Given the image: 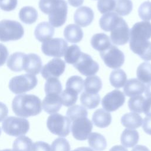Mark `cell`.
Here are the masks:
<instances>
[{
    "label": "cell",
    "instance_id": "cell-1",
    "mask_svg": "<svg viewBox=\"0 0 151 151\" xmlns=\"http://www.w3.org/2000/svg\"><path fill=\"white\" fill-rule=\"evenodd\" d=\"M12 108L17 116L25 118L36 116L42 111L41 100L33 94L16 96L13 99Z\"/></svg>",
    "mask_w": 151,
    "mask_h": 151
},
{
    "label": "cell",
    "instance_id": "cell-2",
    "mask_svg": "<svg viewBox=\"0 0 151 151\" xmlns=\"http://www.w3.org/2000/svg\"><path fill=\"white\" fill-rule=\"evenodd\" d=\"M39 8L48 15L50 24L54 27H61L67 19L68 6L65 0H40Z\"/></svg>",
    "mask_w": 151,
    "mask_h": 151
},
{
    "label": "cell",
    "instance_id": "cell-3",
    "mask_svg": "<svg viewBox=\"0 0 151 151\" xmlns=\"http://www.w3.org/2000/svg\"><path fill=\"white\" fill-rule=\"evenodd\" d=\"M151 38V22L140 21L133 25L130 30V48L143 44Z\"/></svg>",
    "mask_w": 151,
    "mask_h": 151
},
{
    "label": "cell",
    "instance_id": "cell-4",
    "mask_svg": "<svg viewBox=\"0 0 151 151\" xmlns=\"http://www.w3.org/2000/svg\"><path fill=\"white\" fill-rule=\"evenodd\" d=\"M24 34L22 25L13 20L3 19L0 21V41L7 42L21 39Z\"/></svg>",
    "mask_w": 151,
    "mask_h": 151
},
{
    "label": "cell",
    "instance_id": "cell-5",
    "mask_svg": "<svg viewBox=\"0 0 151 151\" xmlns=\"http://www.w3.org/2000/svg\"><path fill=\"white\" fill-rule=\"evenodd\" d=\"M2 128L9 136L19 137L25 134L29 129L28 120L24 117L10 116L3 121Z\"/></svg>",
    "mask_w": 151,
    "mask_h": 151
},
{
    "label": "cell",
    "instance_id": "cell-6",
    "mask_svg": "<svg viewBox=\"0 0 151 151\" xmlns=\"http://www.w3.org/2000/svg\"><path fill=\"white\" fill-rule=\"evenodd\" d=\"M38 80L35 76L31 74H22L12 78L9 83V90L16 94L25 93L35 88Z\"/></svg>",
    "mask_w": 151,
    "mask_h": 151
},
{
    "label": "cell",
    "instance_id": "cell-7",
    "mask_svg": "<svg viewBox=\"0 0 151 151\" xmlns=\"http://www.w3.org/2000/svg\"><path fill=\"white\" fill-rule=\"evenodd\" d=\"M47 126L52 133L60 137H65L70 132L71 121L67 117L56 113L48 117Z\"/></svg>",
    "mask_w": 151,
    "mask_h": 151
},
{
    "label": "cell",
    "instance_id": "cell-8",
    "mask_svg": "<svg viewBox=\"0 0 151 151\" xmlns=\"http://www.w3.org/2000/svg\"><path fill=\"white\" fill-rule=\"evenodd\" d=\"M67 48V42L60 38L49 39L41 45L42 51L45 55L58 58L64 55Z\"/></svg>",
    "mask_w": 151,
    "mask_h": 151
},
{
    "label": "cell",
    "instance_id": "cell-9",
    "mask_svg": "<svg viewBox=\"0 0 151 151\" xmlns=\"http://www.w3.org/2000/svg\"><path fill=\"white\" fill-rule=\"evenodd\" d=\"M100 55L105 64L109 68L116 69L121 67L124 62L123 52L115 45L100 52Z\"/></svg>",
    "mask_w": 151,
    "mask_h": 151
},
{
    "label": "cell",
    "instance_id": "cell-10",
    "mask_svg": "<svg viewBox=\"0 0 151 151\" xmlns=\"http://www.w3.org/2000/svg\"><path fill=\"white\" fill-rule=\"evenodd\" d=\"M93 129V123L87 117H81L73 121L71 131L73 137L78 140H85Z\"/></svg>",
    "mask_w": 151,
    "mask_h": 151
},
{
    "label": "cell",
    "instance_id": "cell-11",
    "mask_svg": "<svg viewBox=\"0 0 151 151\" xmlns=\"http://www.w3.org/2000/svg\"><path fill=\"white\" fill-rule=\"evenodd\" d=\"M73 66L85 76H91L97 73L99 70V64L93 60L92 57L84 52H81L77 61Z\"/></svg>",
    "mask_w": 151,
    "mask_h": 151
},
{
    "label": "cell",
    "instance_id": "cell-12",
    "mask_svg": "<svg viewBox=\"0 0 151 151\" xmlns=\"http://www.w3.org/2000/svg\"><path fill=\"white\" fill-rule=\"evenodd\" d=\"M124 94L119 90L108 93L101 100V105L107 111H114L122 106L125 102Z\"/></svg>",
    "mask_w": 151,
    "mask_h": 151
},
{
    "label": "cell",
    "instance_id": "cell-13",
    "mask_svg": "<svg viewBox=\"0 0 151 151\" xmlns=\"http://www.w3.org/2000/svg\"><path fill=\"white\" fill-rule=\"evenodd\" d=\"M130 30L127 24L122 18L111 31L110 40L116 45H124L129 40Z\"/></svg>",
    "mask_w": 151,
    "mask_h": 151
},
{
    "label": "cell",
    "instance_id": "cell-14",
    "mask_svg": "<svg viewBox=\"0 0 151 151\" xmlns=\"http://www.w3.org/2000/svg\"><path fill=\"white\" fill-rule=\"evenodd\" d=\"M65 68V62L59 58H55L42 68L41 75L46 80L50 78H58L63 74Z\"/></svg>",
    "mask_w": 151,
    "mask_h": 151
},
{
    "label": "cell",
    "instance_id": "cell-15",
    "mask_svg": "<svg viewBox=\"0 0 151 151\" xmlns=\"http://www.w3.org/2000/svg\"><path fill=\"white\" fill-rule=\"evenodd\" d=\"M93 19V11L86 6L79 7L76 11L74 15V20L76 24L83 27H86L90 25Z\"/></svg>",
    "mask_w": 151,
    "mask_h": 151
},
{
    "label": "cell",
    "instance_id": "cell-16",
    "mask_svg": "<svg viewBox=\"0 0 151 151\" xmlns=\"http://www.w3.org/2000/svg\"><path fill=\"white\" fill-rule=\"evenodd\" d=\"M42 68V61L39 55L34 53L25 55L23 70L31 74L36 75L40 73Z\"/></svg>",
    "mask_w": 151,
    "mask_h": 151
},
{
    "label": "cell",
    "instance_id": "cell-17",
    "mask_svg": "<svg viewBox=\"0 0 151 151\" xmlns=\"http://www.w3.org/2000/svg\"><path fill=\"white\" fill-rule=\"evenodd\" d=\"M43 110L48 114H54L58 112L61 107L62 102L60 95L50 94L46 96L41 103Z\"/></svg>",
    "mask_w": 151,
    "mask_h": 151
},
{
    "label": "cell",
    "instance_id": "cell-18",
    "mask_svg": "<svg viewBox=\"0 0 151 151\" xmlns=\"http://www.w3.org/2000/svg\"><path fill=\"white\" fill-rule=\"evenodd\" d=\"M145 90V85L137 78H131L125 83L123 91L126 96L134 97L141 95Z\"/></svg>",
    "mask_w": 151,
    "mask_h": 151
},
{
    "label": "cell",
    "instance_id": "cell-19",
    "mask_svg": "<svg viewBox=\"0 0 151 151\" xmlns=\"http://www.w3.org/2000/svg\"><path fill=\"white\" fill-rule=\"evenodd\" d=\"M54 27L47 22H42L38 24L34 31L36 39L40 42H44L51 39L54 35Z\"/></svg>",
    "mask_w": 151,
    "mask_h": 151
},
{
    "label": "cell",
    "instance_id": "cell-20",
    "mask_svg": "<svg viewBox=\"0 0 151 151\" xmlns=\"http://www.w3.org/2000/svg\"><path fill=\"white\" fill-rule=\"evenodd\" d=\"M122 18L116 12H109L103 15L99 20L100 28L104 31H111Z\"/></svg>",
    "mask_w": 151,
    "mask_h": 151
},
{
    "label": "cell",
    "instance_id": "cell-21",
    "mask_svg": "<svg viewBox=\"0 0 151 151\" xmlns=\"http://www.w3.org/2000/svg\"><path fill=\"white\" fill-rule=\"evenodd\" d=\"M65 39L71 43L79 42L83 37V31L81 28L76 24H69L64 30Z\"/></svg>",
    "mask_w": 151,
    "mask_h": 151
},
{
    "label": "cell",
    "instance_id": "cell-22",
    "mask_svg": "<svg viewBox=\"0 0 151 151\" xmlns=\"http://www.w3.org/2000/svg\"><path fill=\"white\" fill-rule=\"evenodd\" d=\"M90 42L92 47L100 52L107 50L112 45L110 38L104 33L94 34L91 37Z\"/></svg>",
    "mask_w": 151,
    "mask_h": 151
},
{
    "label": "cell",
    "instance_id": "cell-23",
    "mask_svg": "<svg viewBox=\"0 0 151 151\" xmlns=\"http://www.w3.org/2000/svg\"><path fill=\"white\" fill-rule=\"evenodd\" d=\"M92 122L98 127H107L111 122V116L104 109H99L94 112L92 116Z\"/></svg>",
    "mask_w": 151,
    "mask_h": 151
},
{
    "label": "cell",
    "instance_id": "cell-24",
    "mask_svg": "<svg viewBox=\"0 0 151 151\" xmlns=\"http://www.w3.org/2000/svg\"><path fill=\"white\" fill-rule=\"evenodd\" d=\"M139 134L134 129H126L121 134L120 141L122 145L125 147H132L138 142Z\"/></svg>",
    "mask_w": 151,
    "mask_h": 151
},
{
    "label": "cell",
    "instance_id": "cell-25",
    "mask_svg": "<svg viewBox=\"0 0 151 151\" xmlns=\"http://www.w3.org/2000/svg\"><path fill=\"white\" fill-rule=\"evenodd\" d=\"M142 117L136 113H126L121 118L122 124L129 129H137L142 125Z\"/></svg>",
    "mask_w": 151,
    "mask_h": 151
},
{
    "label": "cell",
    "instance_id": "cell-26",
    "mask_svg": "<svg viewBox=\"0 0 151 151\" xmlns=\"http://www.w3.org/2000/svg\"><path fill=\"white\" fill-rule=\"evenodd\" d=\"M25 54L21 52H16L11 54L7 61L8 67L12 71L19 72L23 70Z\"/></svg>",
    "mask_w": 151,
    "mask_h": 151
},
{
    "label": "cell",
    "instance_id": "cell-27",
    "mask_svg": "<svg viewBox=\"0 0 151 151\" xmlns=\"http://www.w3.org/2000/svg\"><path fill=\"white\" fill-rule=\"evenodd\" d=\"M80 101L84 107L93 109L99 106L100 97L98 93H90L84 91L80 96Z\"/></svg>",
    "mask_w": 151,
    "mask_h": 151
},
{
    "label": "cell",
    "instance_id": "cell-28",
    "mask_svg": "<svg viewBox=\"0 0 151 151\" xmlns=\"http://www.w3.org/2000/svg\"><path fill=\"white\" fill-rule=\"evenodd\" d=\"M88 142L91 149L96 151H103L107 146V142L105 137L97 132L90 133L88 137Z\"/></svg>",
    "mask_w": 151,
    "mask_h": 151
},
{
    "label": "cell",
    "instance_id": "cell-29",
    "mask_svg": "<svg viewBox=\"0 0 151 151\" xmlns=\"http://www.w3.org/2000/svg\"><path fill=\"white\" fill-rule=\"evenodd\" d=\"M19 18L22 22L26 24H32L37 21L38 18V12L37 10L32 6H24L19 11Z\"/></svg>",
    "mask_w": 151,
    "mask_h": 151
},
{
    "label": "cell",
    "instance_id": "cell-30",
    "mask_svg": "<svg viewBox=\"0 0 151 151\" xmlns=\"http://www.w3.org/2000/svg\"><path fill=\"white\" fill-rule=\"evenodd\" d=\"M85 91L90 93H98L102 87V81L97 76L87 77L84 81Z\"/></svg>",
    "mask_w": 151,
    "mask_h": 151
},
{
    "label": "cell",
    "instance_id": "cell-31",
    "mask_svg": "<svg viewBox=\"0 0 151 151\" xmlns=\"http://www.w3.org/2000/svg\"><path fill=\"white\" fill-rule=\"evenodd\" d=\"M109 80L112 86L117 88H121L126 83L127 75L122 69H116L111 72Z\"/></svg>",
    "mask_w": 151,
    "mask_h": 151
},
{
    "label": "cell",
    "instance_id": "cell-32",
    "mask_svg": "<svg viewBox=\"0 0 151 151\" xmlns=\"http://www.w3.org/2000/svg\"><path fill=\"white\" fill-rule=\"evenodd\" d=\"M136 74L138 80L143 84L151 82V64L147 62L141 63L137 68Z\"/></svg>",
    "mask_w": 151,
    "mask_h": 151
},
{
    "label": "cell",
    "instance_id": "cell-33",
    "mask_svg": "<svg viewBox=\"0 0 151 151\" xmlns=\"http://www.w3.org/2000/svg\"><path fill=\"white\" fill-rule=\"evenodd\" d=\"M32 141L27 136L18 137L13 143V151H32Z\"/></svg>",
    "mask_w": 151,
    "mask_h": 151
},
{
    "label": "cell",
    "instance_id": "cell-34",
    "mask_svg": "<svg viewBox=\"0 0 151 151\" xmlns=\"http://www.w3.org/2000/svg\"><path fill=\"white\" fill-rule=\"evenodd\" d=\"M130 50L136 54L139 55L145 61L151 60V42L148 41L146 42L130 48Z\"/></svg>",
    "mask_w": 151,
    "mask_h": 151
},
{
    "label": "cell",
    "instance_id": "cell-35",
    "mask_svg": "<svg viewBox=\"0 0 151 151\" xmlns=\"http://www.w3.org/2000/svg\"><path fill=\"white\" fill-rule=\"evenodd\" d=\"M44 90L46 94H54L60 95L62 92V85L57 78H50L46 81Z\"/></svg>",
    "mask_w": 151,
    "mask_h": 151
},
{
    "label": "cell",
    "instance_id": "cell-36",
    "mask_svg": "<svg viewBox=\"0 0 151 151\" xmlns=\"http://www.w3.org/2000/svg\"><path fill=\"white\" fill-rule=\"evenodd\" d=\"M80 47L77 45H71L68 47L64 54V59L67 63L70 64H75L78 60L81 54Z\"/></svg>",
    "mask_w": 151,
    "mask_h": 151
},
{
    "label": "cell",
    "instance_id": "cell-37",
    "mask_svg": "<svg viewBox=\"0 0 151 151\" xmlns=\"http://www.w3.org/2000/svg\"><path fill=\"white\" fill-rule=\"evenodd\" d=\"M66 115L70 121L73 122L78 118L87 117L88 116V112L83 106L74 105L68 109Z\"/></svg>",
    "mask_w": 151,
    "mask_h": 151
},
{
    "label": "cell",
    "instance_id": "cell-38",
    "mask_svg": "<svg viewBox=\"0 0 151 151\" xmlns=\"http://www.w3.org/2000/svg\"><path fill=\"white\" fill-rule=\"evenodd\" d=\"M60 96L62 104L66 107L74 105L78 99V93L70 88H65L61 92Z\"/></svg>",
    "mask_w": 151,
    "mask_h": 151
},
{
    "label": "cell",
    "instance_id": "cell-39",
    "mask_svg": "<svg viewBox=\"0 0 151 151\" xmlns=\"http://www.w3.org/2000/svg\"><path fill=\"white\" fill-rule=\"evenodd\" d=\"M114 11L121 16L129 15L133 9V3L131 0H115Z\"/></svg>",
    "mask_w": 151,
    "mask_h": 151
},
{
    "label": "cell",
    "instance_id": "cell-40",
    "mask_svg": "<svg viewBox=\"0 0 151 151\" xmlns=\"http://www.w3.org/2000/svg\"><path fill=\"white\" fill-rule=\"evenodd\" d=\"M145 99L141 95L132 97L128 101L129 110L133 113H143V108Z\"/></svg>",
    "mask_w": 151,
    "mask_h": 151
},
{
    "label": "cell",
    "instance_id": "cell-41",
    "mask_svg": "<svg viewBox=\"0 0 151 151\" xmlns=\"http://www.w3.org/2000/svg\"><path fill=\"white\" fill-rule=\"evenodd\" d=\"M65 86L66 88L71 89L79 94L83 89L84 81L80 76H73L68 78Z\"/></svg>",
    "mask_w": 151,
    "mask_h": 151
},
{
    "label": "cell",
    "instance_id": "cell-42",
    "mask_svg": "<svg viewBox=\"0 0 151 151\" xmlns=\"http://www.w3.org/2000/svg\"><path fill=\"white\" fill-rule=\"evenodd\" d=\"M51 151H70V143L64 137L57 138L51 144Z\"/></svg>",
    "mask_w": 151,
    "mask_h": 151
},
{
    "label": "cell",
    "instance_id": "cell-43",
    "mask_svg": "<svg viewBox=\"0 0 151 151\" xmlns=\"http://www.w3.org/2000/svg\"><path fill=\"white\" fill-rule=\"evenodd\" d=\"M138 14L143 21L151 20V2L145 1L143 2L138 9Z\"/></svg>",
    "mask_w": 151,
    "mask_h": 151
},
{
    "label": "cell",
    "instance_id": "cell-44",
    "mask_svg": "<svg viewBox=\"0 0 151 151\" xmlns=\"http://www.w3.org/2000/svg\"><path fill=\"white\" fill-rule=\"evenodd\" d=\"M115 6V0H99L97 2V8L101 14L111 12L114 10Z\"/></svg>",
    "mask_w": 151,
    "mask_h": 151
},
{
    "label": "cell",
    "instance_id": "cell-45",
    "mask_svg": "<svg viewBox=\"0 0 151 151\" xmlns=\"http://www.w3.org/2000/svg\"><path fill=\"white\" fill-rule=\"evenodd\" d=\"M18 0H0V8L5 11H11L15 9Z\"/></svg>",
    "mask_w": 151,
    "mask_h": 151
},
{
    "label": "cell",
    "instance_id": "cell-46",
    "mask_svg": "<svg viewBox=\"0 0 151 151\" xmlns=\"http://www.w3.org/2000/svg\"><path fill=\"white\" fill-rule=\"evenodd\" d=\"M32 151H51V146L44 142H36L32 145Z\"/></svg>",
    "mask_w": 151,
    "mask_h": 151
},
{
    "label": "cell",
    "instance_id": "cell-47",
    "mask_svg": "<svg viewBox=\"0 0 151 151\" xmlns=\"http://www.w3.org/2000/svg\"><path fill=\"white\" fill-rule=\"evenodd\" d=\"M8 56L7 48L2 44H0V66L3 65Z\"/></svg>",
    "mask_w": 151,
    "mask_h": 151
},
{
    "label": "cell",
    "instance_id": "cell-48",
    "mask_svg": "<svg viewBox=\"0 0 151 151\" xmlns=\"http://www.w3.org/2000/svg\"><path fill=\"white\" fill-rule=\"evenodd\" d=\"M142 124V128L144 132L151 135V116L145 117L143 120Z\"/></svg>",
    "mask_w": 151,
    "mask_h": 151
},
{
    "label": "cell",
    "instance_id": "cell-49",
    "mask_svg": "<svg viewBox=\"0 0 151 151\" xmlns=\"http://www.w3.org/2000/svg\"><path fill=\"white\" fill-rule=\"evenodd\" d=\"M143 113L147 116H151V98L145 99L143 108Z\"/></svg>",
    "mask_w": 151,
    "mask_h": 151
},
{
    "label": "cell",
    "instance_id": "cell-50",
    "mask_svg": "<svg viewBox=\"0 0 151 151\" xmlns=\"http://www.w3.org/2000/svg\"><path fill=\"white\" fill-rule=\"evenodd\" d=\"M8 113V109L7 106L4 103L0 102V122L6 119Z\"/></svg>",
    "mask_w": 151,
    "mask_h": 151
},
{
    "label": "cell",
    "instance_id": "cell-51",
    "mask_svg": "<svg viewBox=\"0 0 151 151\" xmlns=\"http://www.w3.org/2000/svg\"><path fill=\"white\" fill-rule=\"evenodd\" d=\"M68 2L73 7H78L83 4L84 0H68Z\"/></svg>",
    "mask_w": 151,
    "mask_h": 151
},
{
    "label": "cell",
    "instance_id": "cell-52",
    "mask_svg": "<svg viewBox=\"0 0 151 151\" xmlns=\"http://www.w3.org/2000/svg\"><path fill=\"white\" fill-rule=\"evenodd\" d=\"M145 96L147 98H151V82L147 83L145 86Z\"/></svg>",
    "mask_w": 151,
    "mask_h": 151
},
{
    "label": "cell",
    "instance_id": "cell-53",
    "mask_svg": "<svg viewBox=\"0 0 151 151\" xmlns=\"http://www.w3.org/2000/svg\"><path fill=\"white\" fill-rule=\"evenodd\" d=\"M131 151H150L149 149L143 145H137L135 146Z\"/></svg>",
    "mask_w": 151,
    "mask_h": 151
},
{
    "label": "cell",
    "instance_id": "cell-54",
    "mask_svg": "<svg viewBox=\"0 0 151 151\" xmlns=\"http://www.w3.org/2000/svg\"><path fill=\"white\" fill-rule=\"evenodd\" d=\"M109 151H128V150L124 146L120 145H116L112 147Z\"/></svg>",
    "mask_w": 151,
    "mask_h": 151
},
{
    "label": "cell",
    "instance_id": "cell-55",
    "mask_svg": "<svg viewBox=\"0 0 151 151\" xmlns=\"http://www.w3.org/2000/svg\"><path fill=\"white\" fill-rule=\"evenodd\" d=\"M72 151H94L92 149L88 147H80Z\"/></svg>",
    "mask_w": 151,
    "mask_h": 151
},
{
    "label": "cell",
    "instance_id": "cell-56",
    "mask_svg": "<svg viewBox=\"0 0 151 151\" xmlns=\"http://www.w3.org/2000/svg\"><path fill=\"white\" fill-rule=\"evenodd\" d=\"M1 151H13L12 150H11V149H4V150H1Z\"/></svg>",
    "mask_w": 151,
    "mask_h": 151
},
{
    "label": "cell",
    "instance_id": "cell-57",
    "mask_svg": "<svg viewBox=\"0 0 151 151\" xmlns=\"http://www.w3.org/2000/svg\"><path fill=\"white\" fill-rule=\"evenodd\" d=\"M1 129L0 127V135H1Z\"/></svg>",
    "mask_w": 151,
    "mask_h": 151
},
{
    "label": "cell",
    "instance_id": "cell-58",
    "mask_svg": "<svg viewBox=\"0 0 151 151\" xmlns=\"http://www.w3.org/2000/svg\"></svg>",
    "mask_w": 151,
    "mask_h": 151
}]
</instances>
